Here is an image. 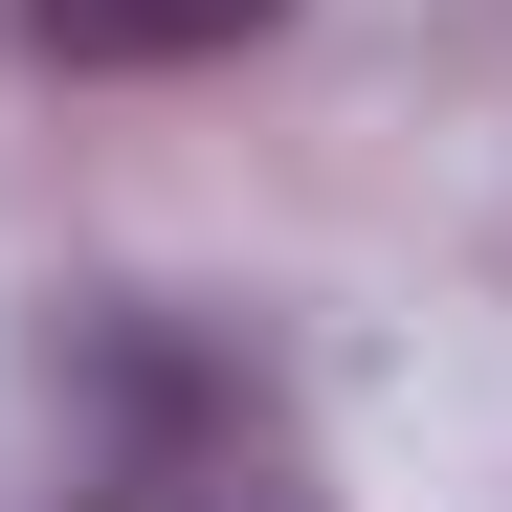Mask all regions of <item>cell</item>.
Listing matches in <instances>:
<instances>
[{"label": "cell", "mask_w": 512, "mask_h": 512, "mask_svg": "<svg viewBox=\"0 0 512 512\" xmlns=\"http://www.w3.org/2000/svg\"><path fill=\"white\" fill-rule=\"evenodd\" d=\"M290 0H23V45L45 67H223V45H268Z\"/></svg>", "instance_id": "cell-1"}]
</instances>
